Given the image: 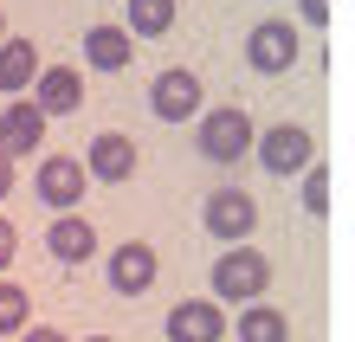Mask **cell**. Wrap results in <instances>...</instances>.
Here are the masks:
<instances>
[{"mask_svg": "<svg viewBox=\"0 0 355 342\" xmlns=\"http://www.w3.org/2000/svg\"><path fill=\"white\" fill-rule=\"evenodd\" d=\"M19 342H71V336L52 330V323H26V330H19Z\"/></svg>", "mask_w": 355, "mask_h": 342, "instance_id": "20", "label": "cell"}, {"mask_svg": "<svg viewBox=\"0 0 355 342\" xmlns=\"http://www.w3.org/2000/svg\"><path fill=\"white\" fill-rule=\"evenodd\" d=\"M136 162H142V148H136V136H123V130H103V136H91V148H85V175L91 181H130L136 175Z\"/></svg>", "mask_w": 355, "mask_h": 342, "instance_id": "7", "label": "cell"}, {"mask_svg": "<svg viewBox=\"0 0 355 342\" xmlns=\"http://www.w3.org/2000/svg\"><path fill=\"white\" fill-rule=\"evenodd\" d=\"M214 297H239V304H252V297H265V284H271V259L265 252H252V246H226L220 259H214Z\"/></svg>", "mask_w": 355, "mask_h": 342, "instance_id": "2", "label": "cell"}, {"mask_svg": "<svg viewBox=\"0 0 355 342\" xmlns=\"http://www.w3.org/2000/svg\"><path fill=\"white\" fill-rule=\"evenodd\" d=\"M46 123H52V117L39 110L33 97H13L7 110H0V155H7V162H19V155H33V148L46 142Z\"/></svg>", "mask_w": 355, "mask_h": 342, "instance_id": "8", "label": "cell"}, {"mask_svg": "<svg viewBox=\"0 0 355 342\" xmlns=\"http://www.w3.org/2000/svg\"><path fill=\"white\" fill-rule=\"evenodd\" d=\"M252 155L265 162V175H297V168L317 155V142H310L304 123H278V130L252 136Z\"/></svg>", "mask_w": 355, "mask_h": 342, "instance_id": "6", "label": "cell"}, {"mask_svg": "<svg viewBox=\"0 0 355 342\" xmlns=\"http://www.w3.org/2000/svg\"><path fill=\"white\" fill-rule=\"evenodd\" d=\"M13 252H19V232H13V220H0V271L13 265Z\"/></svg>", "mask_w": 355, "mask_h": 342, "instance_id": "21", "label": "cell"}, {"mask_svg": "<svg viewBox=\"0 0 355 342\" xmlns=\"http://www.w3.org/2000/svg\"><path fill=\"white\" fill-rule=\"evenodd\" d=\"M39 65H46V58H39L33 39H0V91H7V97L26 91V84L39 78Z\"/></svg>", "mask_w": 355, "mask_h": 342, "instance_id": "15", "label": "cell"}, {"mask_svg": "<svg viewBox=\"0 0 355 342\" xmlns=\"http://www.w3.org/2000/svg\"><path fill=\"white\" fill-rule=\"evenodd\" d=\"M297 52H304V39H297L291 19H259V26L245 33V65L265 71V78L291 71V65H297Z\"/></svg>", "mask_w": 355, "mask_h": 342, "instance_id": "3", "label": "cell"}, {"mask_svg": "<svg viewBox=\"0 0 355 342\" xmlns=\"http://www.w3.org/2000/svg\"><path fill=\"white\" fill-rule=\"evenodd\" d=\"M233 336H239V342H291V323H284V310H271L265 297H252V304L239 310Z\"/></svg>", "mask_w": 355, "mask_h": 342, "instance_id": "16", "label": "cell"}, {"mask_svg": "<svg viewBox=\"0 0 355 342\" xmlns=\"http://www.w3.org/2000/svg\"><path fill=\"white\" fill-rule=\"evenodd\" d=\"M175 26V0H130V39H162Z\"/></svg>", "mask_w": 355, "mask_h": 342, "instance_id": "17", "label": "cell"}, {"mask_svg": "<svg viewBox=\"0 0 355 342\" xmlns=\"http://www.w3.org/2000/svg\"><path fill=\"white\" fill-rule=\"evenodd\" d=\"M26 91H33V103L46 117H71L78 103H85V78H78L71 65H39V78L26 84Z\"/></svg>", "mask_w": 355, "mask_h": 342, "instance_id": "12", "label": "cell"}, {"mask_svg": "<svg viewBox=\"0 0 355 342\" xmlns=\"http://www.w3.org/2000/svg\"><path fill=\"white\" fill-rule=\"evenodd\" d=\"M46 246H52V259L58 265H85L91 259V252H97V232H91V220H85V213H58V220L46 226Z\"/></svg>", "mask_w": 355, "mask_h": 342, "instance_id": "13", "label": "cell"}, {"mask_svg": "<svg viewBox=\"0 0 355 342\" xmlns=\"http://www.w3.org/2000/svg\"><path fill=\"white\" fill-rule=\"evenodd\" d=\"M0 39H7V13H0Z\"/></svg>", "mask_w": 355, "mask_h": 342, "instance_id": "25", "label": "cell"}, {"mask_svg": "<svg viewBox=\"0 0 355 342\" xmlns=\"http://www.w3.org/2000/svg\"><path fill=\"white\" fill-rule=\"evenodd\" d=\"M130 58H136L130 26H91V33H85V65H91V71H123Z\"/></svg>", "mask_w": 355, "mask_h": 342, "instance_id": "14", "label": "cell"}, {"mask_svg": "<svg viewBox=\"0 0 355 342\" xmlns=\"http://www.w3.org/2000/svg\"><path fill=\"white\" fill-rule=\"evenodd\" d=\"M200 226L214 232L220 246H239V239H252V226H259V200L245 194V187H220V194H207Z\"/></svg>", "mask_w": 355, "mask_h": 342, "instance_id": "4", "label": "cell"}, {"mask_svg": "<svg viewBox=\"0 0 355 342\" xmlns=\"http://www.w3.org/2000/svg\"><path fill=\"white\" fill-rule=\"evenodd\" d=\"M85 187H91V175H85V162H78V155H46V162H39V175H33V194L46 200L52 213H71L78 200H85Z\"/></svg>", "mask_w": 355, "mask_h": 342, "instance_id": "5", "label": "cell"}, {"mask_svg": "<svg viewBox=\"0 0 355 342\" xmlns=\"http://www.w3.org/2000/svg\"><path fill=\"white\" fill-rule=\"evenodd\" d=\"M103 271H110V291L116 297H142V291H149L155 284V246H142V239H123L116 252H110V265H103Z\"/></svg>", "mask_w": 355, "mask_h": 342, "instance_id": "9", "label": "cell"}, {"mask_svg": "<svg viewBox=\"0 0 355 342\" xmlns=\"http://www.w3.org/2000/svg\"><path fill=\"white\" fill-rule=\"evenodd\" d=\"M252 117L239 110V103H226V110H200L194 123V142H200V155L207 162H220V168H233L239 155H252Z\"/></svg>", "mask_w": 355, "mask_h": 342, "instance_id": "1", "label": "cell"}, {"mask_svg": "<svg viewBox=\"0 0 355 342\" xmlns=\"http://www.w3.org/2000/svg\"><path fill=\"white\" fill-rule=\"evenodd\" d=\"M33 323V297L19 291V284H7V277H0V336H19Z\"/></svg>", "mask_w": 355, "mask_h": 342, "instance_id": "18", "label": "cell"}, {"mask_svg": "<svg viewBox=\"0 0 355 342\" xmlns=\"http://www.w3.org/2000/svg\"><path fill=\"white\" fill-rule=\"evenodd\" d=\"M297 13H304V26H323V19H329V0H297Z\"/></svg>", "mask_w": 355, "mask_h": 342, "instance_id": "22", "label": "cell"}, {"mask_svg": "<svg viewBox=\"0 0 355 342\" xmlns=\"http://www.w3.org/2000/svg\"><path fill=\"white\" fill-rule=\"evenodd\" d=\"M149 110L162 117V123H187V117H200V78L194 71H181V65H168L155 78V91H149Z\"/></svg>", "mask_w": 355, "mask_h": 342, "instance_id": "10", "label": "cell"}, {"mask_svg": "<svg viewBox=\"0 0 355 342\" xmlns=\"http://www.w3.org/2000/svg\"><path fill=\"white\" fill-rule=\"evenodd\" d=\"M7 194H13V162L0 155V200H7Z\"/></svg>", "mask_w": 355, "mask_h": 342, "instance_id": "23", "label": "cell"}, {"mask_svg": "<svg viewBox=\"0 0 355 342\" xmlns=\"http://www.w3.org/2000/svg\"><path fill=\"white\" fill-rule=\"evenodd\" d=\"M85 342H116V336H85Z\"/></svg>", "mask_w": 355, "mask_h": 342, "instance_id": "24", "label": "cell"}, {"mask_svg": "<svg viewBox=\"0 0 355 342\" xmlns=\"http://www.w3.org/2000/svg\"><path fill=\"white\" fill-rule=\"evenodd\" d=\"M297 175H304V207H310V213H323V207H329V175H323V162L310 155Z\"/></svg>", "mask_w": 355, "mask_h": 342, "instance_id": "19", "label": "cell"}, {"mask_svg": "<svg viewBox=\"0 0 355 342\" xmlns=\"http://www.w3.org/2000/svg\"><path fill=\"white\" fill-rule=\"evenodd\" d=\"M168 342H226V310L214 297H187L168 310Z\"/></svg>", "mask_w": 355, "mask_h": 342, "instance_id": "11", "label": "cell"}]
</instances>
